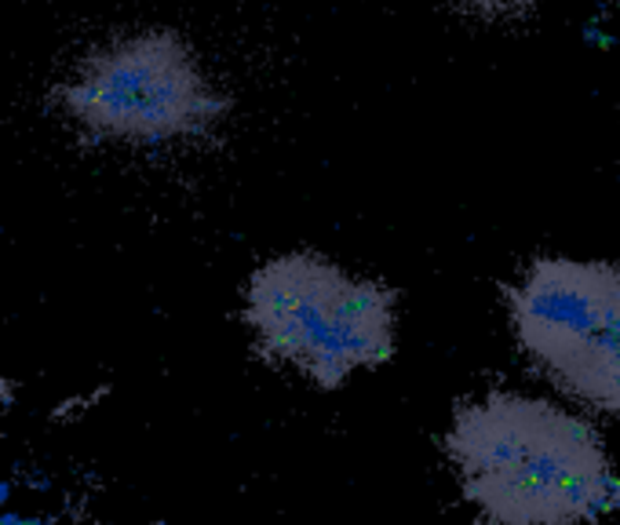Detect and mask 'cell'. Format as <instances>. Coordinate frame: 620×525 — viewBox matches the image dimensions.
Segmentation results:
<instances>
[{
	"instance_id": "5",
	"label": "cell",
	"mask_w": 620,
	"mask_h": 525,
	"mask_svg": "<svg viewBox=\"0 0 620 525\" xmlns=\"http://www.w3.org/2000/svg\"><path fill=\"white\" fill-rule=\"evenodd\" d=\"M450 4L475 19H515V16H526L537 0H450Z\"/></svg>"
},
{
	"instance_id": "6",
	"label": "cell",
	"mask_w": 620,
	"mask_h": 525,
	"mask_svg": "<svg viewBox=\"0 0 620 525\" xmlns=\"http://www.w3.org/2000/svg\"><path fill=\"white\" fill-rule=\"evenodd\" d=\"M0 525H48L44 518H19V515H0Z\"/></svg>"
},
{
	"instance_id": "1",
	"label": "cell",
	"mask_w": 620,
	"mask_h": 525,
	"mask_svg": "<svg viewBox=\"0 0 620 525\" xmlns=\"http://www.w3.org/2000/svg\"><path fill=\"white\" fill-rule=\"evenodd\" d=\"M442 449L489 525H585L617 493L599 431L548 398L493 391L464 402Z\"/></svg>"
},
{
	"instance_id": "2",
	"label": "cell",
	"mask_w": 620,
	"mask_h": 525,
	"mask_svg": "<svg viewBox=\"0 0 620 525\" xmlns=\"http://www.w3.org/2000/svg\"><path fill=\"white\" fill-rule=\"evenodd\" d=\"M245 321L267 358L340 391L354 372L391 361L399 292L321 253H281L248 278Z\"/></svg>"
},
{
	"instance_id": "3",
	"label": "cell",
	"mask_w": 620,
	"mask_h": 525,
	"mask_svg": "<svg viewBox=\"0 0 620 525\" xmlns=\"http://www.w3.org/2000/svg\"><path fill=\"white\" fill-rule=\"evenodd\" d=\"M59 103L99 140L135 146L205 135L230 106L176 30H140L99 48Z\"/></svg>"
},
{
	"instance_id": "4",
	"label": "cell",
	"mask_w": 620,
	"mask_h": 525,
	"mask_svg": "<svg viewBox=\"0 0 620 525\" xmlns=\"http://www.w3.org/2000/svg\"><path fill=\"white\" fill-rule=\"evenodd\" d=\"M504 299L518 347L577 402L620 416L617 262L540 256Z\"/></svg>"
}]
</instances>
